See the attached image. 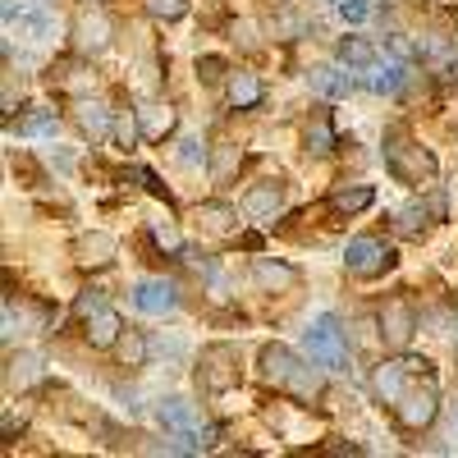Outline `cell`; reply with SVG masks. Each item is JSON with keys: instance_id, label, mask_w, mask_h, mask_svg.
<instances>
[{"instance_id": "33", "label": "cell", "mask_w": 458, "mask_h": 458, "mask_svg": "<svg viewBox=\"0 0 458 458\" xmlns=\"http://www.w3.org/2000/svg\"><path fill=\"white\" fill-rule=\"evenodd\" d=\"M101 308H106V293H101V289H83L79 302H73V312H79V317H92V312H101Z\"/></svg>"}, {"instance_id": "32", "label": "cell", "mask_w": 458, "mask_h": 458, "mask_svg": "<svg viewBox=\"0 0 458 458\" xmlns=\"http://www.w3.org/2000/svg\"><path fill=\"white\" fill-rule=\"evenodd\" d=\"M114 138H120L124 147H133V142L142 138V124H138V110H133V114H120V120H114Z\"/></svg>"}, {"instance_id": "13", "label": "cell", "mask_w": 458, "mask_h": 458, "mask_svg": "<svg viewBox=\"0 0 458 458\" xmlns=\"http://www.w3.org/2000/svg\"><path fill=\"white\" fill-rule=\"evenodd\" d=\"M431 202H408V207H399L394 211V234L399 239H422L427 234V225H431Z\"/></svg>"}, {"instance_id": "7", "label": "cell", "mask_w": 458, "mask_h": 458, "mask_svg": "<svg viewBox=\"0 0 458 458\" xmlns=\"http://www.w3.org/2000/svg\"><path fill=\"white\" fill-rule=\"evenodd\" d=\"M261 376L271 380V386H280V390H289V380H293V371L302 367V358L289 349V344H266L261 349Z\"/></svg>"}, {"instance_id": "39", "label": "cell", "mask_w": 458, "mask_h": 458, "mask_svg": "<svg viewBox=\"0 0 458 458\" xmlns=\"http://www.w3.org/2000/svg\"><path fill=\"white\" fill-rule=\"evenodd\" d=\"M138 179L147 183V193H157V198H165V183H161L157 174H151V170H138Z\"/></svg>"}, {"instance_id": "10", "label": "cell", "mask_w": 458, "mask_h": 458, "mask_svg": "<svg viewBox=\"0 0 458 458\" xmlns=\"http://www.w3.org/2000/svg\"><path fill=\"white\" fill-rule=\"evenodd\" d=\"M73 120H79L83 138H92V142H106V138L114 133L110 110H106V106H97V101H79V106H73Z\"/></svg>"}, {"instance_id": "6", "label": "cell", "mask_w": 458, "mask_h": 458, "mask_svg": "<svg viewBox=\"0 0 458 458\" xmlns=\"http://www.w3.org/2000/svg\"><path fill=\"white\" fill-rule=\"evenodd\" d=\"M376 326H380V339H386V349H394V353H403L408 344H412V335H417V312L408 308L403 298H390L386 308H380V317H376Z\"/></svg>"}, {"instance_id": "2", "label": "cell", "mask_w": 458, "mask_h": 458, "mask_svg": "<svg viewBox=\"0 0 458 458\" xmlns=\"http://www.w3.org/2000/svg\"><path fill=\"white\" fill-rule=\"evenodd\" d=\"M302 349H308V358L326 371H349V344H344V330H339V317H317L308 326V335H302Z\"/></svg>"}, {"instance_id": "42", "label": "cell", "mask_w": 458, "mask_h": 458, "mask_svg": "<svg viewBox=\"0 0 458 458\" xmlns=\"http://www.w3.org/2000/svg\"><path fill=\"white\" fill-rule=\"evenodd\" d=\"M449 436L458 440V403H454V417H449Z\"/></svg>"}, {"instance_id": "38", "label": "cell", "mask_w": 458, "mask_h": 458, "mask_svg": "<svg viewBox=\"0 0 458 458\" xmlns=\"http://www.w3.org/2000/svg\"><path fill=\"white\" fill-rule=\"evenodd\" d=\"M321 454H330V458H344V454H349V458H353V454H362V445H353V440H330Z\"/></svg>"}, {"instance_id": "17", "label": "cell", "mask_w": 458, "mask_h": 458, "mask_svg": "<svg viewBox=\"0 0 458 458\" xmlns=\"http://www.w3.org/2000/svg\"><path fill=\"white\" fill-rule=\"evenodd\" d=\"M37 380H42V358H37V353L10 358V371H5V386L10 390H28V386H37Z\"/></svg>"}, {"instance_id": "14", "label": "cell", "mask_w": 458, "mask_h": 458, "mask_svg": "<svg viewBox=\"0 0 458 458\" xmlns=\"http://www.w3.org/2000/svg\"><path fill=\"white\" fill-rule=\"evenodd\" d=\"M73 257H79V266H110L114 261V239L106 234V229L83 234L79 243H73Z\"/></svg>"}, {"instance_id": "37", "label": "cell", "mask_w": 458, "mask_h": 458, "mask_svg": "<svg viewBox=\"0 0 458 458\" xmlns=\"http://www.w3.org/2000/svg\"><path fill=\"white\" fill-rule=\"evenodd\" d=\"M19 431H23V412L5 408V412H0V436H5V440H14Z\"/></svg>"}, {"instance_id": "25", "label": "cell", "mask_w": 458, "mask_h": 458, "mask_svg": "<svg viewBox=\"0 0 458 458\" xmlns=\"http://www.w3.org/2000/svg\"><path fill=\"white\" fill-rule=\"evenodd\" d=\"M157 417H161V427H170V431H188L193 427V403L188 399H161Z\"/></svg>"}, {"instance_id": "3", "label": "cell", "mask_w": 458, "mask_h": 458, "mask_svg": "<svg viewBox=\"0 0 458 458\" xmlns=\"http://www.w3.org/2000/svg\"><path fill=\"white\" fill-rule=\"evenodd\" d=\"M198 386L207 394H225V390L239 386V349L234 344H207L202 367H198Z\"/></svg>"}, {"instance_id": "27", "label": "cell", "mask_w": 458, "mask_h": 458, "mask_svg": "<svg viewBox=\"0 0 458 458\" xmlns=\"http://www.w3.org/2000/svg\"><path fill=\"white\" fill-rule=\"evenodd\" d=\"M207 165H211V179H216V183H229V179H234V174H239V165H243V157H239V147H216Z\"/></svg>"}, {"instance_id": "34", "label": "cell", "mask_w": 458, "mask_h": 458, "mask_svg": "<svg viewBox=\"0 0 458 458\" xmlns=\"http://www.w3.org/2000/svg\"><path fill=\"white\" fill-rule=\"evenodd\" d=\"M198 79H202V83H220V79H225V60H220V55H202V60H198Z\"/></svg>"}, {"instance_id": "40", "label": "cell", "mask_w": 458, "mask_h": 458, "mask_svg": "<svg viewBox=\"0 0 458 458\" xmlns=\"http://www.w3.org/2000/svg\"><path fill=\"white\" fill-rule=\"evenodd\" d=\"M216 440H220V427H207V431H198V449L207 454V449H216Z\"/></svg>"}, {"instance_id": "28", "label": "cell", "mask_w": 458, "mask_h": 458, "mask_svg": "<svg viewBox=\"0 0 458 458\" xmlns=\"http://www.w3.org/2000/svg\"><path fill=\"white\" fill-rule=\"evenodd\" d=\"M19 133L23 138H51L55 133V110H32L28 120L19 124Z\"/></svg>"}, {"instance_id": "22", "label": "cell", "mask_w": 458, "mask_h": 458, "mask_svg": "<svg viewBox=\"0 0 458 458\" xmlns=\"http://www.w3.org/2000/svg\"><path fill=\"white\" fill-rule=\"evenodd\" d=\"M349 88H353V79L349 73H339V69H312V92L317 97H330V101H339V97H349Z\"/></svg>"}, {"instance_id": "15", "label": "cell", "mask_w": 458, "mask_h": 458, "mask_svg": "<svg viewBox=\"0 0 458 458\" xmlns=\"http://www.w3.org/2000/svg\"><path fill=\"white\" fill-rule=\"evenodd\" d=\"M403 376H412L403 358H399V362H380L371 386H376V394L386 399V403H399V394H403Z\"/></svg>"}, {"instance_id": "23", "label": "cell", "mask_w": 458, "mask_h": 458, "mask_svg": "<svg viewBox=\"0 0 458 458\" xmlns=\"http://www.w3.org/2000/svg\"><path fill=\"white\" fill-rule=\"evenodd\" d=\"M106 42H110V19L97 10V14H88V19L79 23V47H83V51H101Z\"/></svg>"}, {"instance_id": "11", "label": "cell", "mask_w": 458, "mask_h": 458, "mask_svg": "<svg viewBox=\"0 0 458 458\" xmlns=\"http://www.w3.org/2000/svg\"><path fill=\"white\" fill-rule=\"evenodd\" d=\"M280 207H284V193L276 183H257V188H248V198H243V211L252 220H276Z\"/></svg>"}, {"instance_id": "35", "label": "cell", "mask_w": 458, "mask_h": 458, "mask_svg": "<svg viewBox=\"0 0 458 458\" xmlns=\"http://www.w3.org/2000/svg\"><path fill=\"white\" fill-rule=\"evenodd\" d=\"M339 14H344V23H362L371 14V0H339Z\"/></svg>"}, {"instance_id": "21", "label": "cell", "mask_w": 458, "mask_h": 458, "mask_svg": "<svg viewBox=\"0 0 458 458\" xmlns=\"http://www.w3.org/2000/svg\"><path fill=\"white\" fill-rule=\"evenodd\" d=\"M257 101H261V79H257V73H248V69H239L234 79H229V106L248 110V106H257Z\"/></svg>"}, {"instance_id": "31", "label": "cell", "mask_w": 458, "mask_h": 458, "mask_svg": "<svg viewBox=\"0 0 458 458\" xmlns=\"http://www.w3.org/2000/svg\"><path fill=\"white\" fill-rule=\"evenodd\" d=\"M151 239H157V248H165V252H183V239H179V229L170 220H151Z\"/></svg>"}, {"instance_id": "18", "label": "cell", "mask_w": 458, "mask_h": 458, "mask_svg": "<svg viewBox=\"0 0 458 458\" xmlns=\"http://www.w3.org/2000/svg\"><path fill=\"white\" fill-rule=\"evenodd\" d=\"M403 83H408V73H403V64H371L367 69V88L376 92V97H394V92H403Z\"/></svg>"}, {"instance_id": "12", "label": "cell", "mask_w": 458, "mask_h": 458, "mask_svg": "<svg viewBox=\"0 0 458 458\" xmlns=\"http://www.w3.org/2000/svg\"><path fill=\"white\" fill-rule=\"evenodd\" d=\"M120 335H124L120 312L101 308V312H92V317H88V344H92V349H110V344H120Z\"/></svg>"}, {"instance_id": "5", "label": "cell", "mask_w": 458, "mask_h": 458, "mask_svg": "<svg viewBox=\"0 0 458 458\" xmlns=\"http://www.w3.org/2000/svg\"><path fill=\"white\" fill-rule=\"evenodd\" d=\"M394 412H399V427H408V431H427V427L436 422V412H440V394H436V386H412V390H403L399 403H394Z\"/></svg>"}, {"instance_id": "1", "label": "cell", "mask_w": 458, "mask_h": 458, "mask_svg": "<svg viewBox=\"0 0 458 458\" xmlns=\"http://www.w3.org/2000/svg\"><path fill=\"white\" fill-rule=\"evenodd\" d=\"M386 165L399 183H431L436 179V157L427 147H417L403 129L386 133Z\"/></svg>"}, {"instance_id": "29", "label": "cell", "mask_w": 458, "mask_h": 458, "mask_svg": "<svg viewBox=\"0 0 458 458\" xmlns=\"http://www.w3.org/2000/svg\"><path fill=\"white\" fill-rule=\"evenodd\" d=\"M120 362H124V367H142V362H147V339H142L138 330L120 335Z\"/></svg>"}, {"instance_id": "36", "label": "cell", "mask_w": 458, "mask_h": 458, "mask_svg": "<svg viewBox=\"0 0 458 458\" xmlns=\"http://www.w3.org/2000/svg\"><path fill=\"white\" fill-rule=\"evenodd\" d=\"M179 161H183V165H202V161H207L202 142H198V138H183V142H179Z\"/></svg>"}, {"instance_id": "9", "label": "cell", "mask_w": 458, "mask_h": 458, "mask_svg": "<svg viewBox=\"0 0 458 458\" xmlns=\"http://www.w3.org/2000/svg\"><path fill=\"white\" fill-rule=\"evenodd\" d=\"M252 280H257L261 289H271V293H284V289H293V284H298V271H293L289 261L252 257Z\"/></svg>"}, {"instance_id": "4", "label": "cell", "mask_w": 458, "mask_h": 458, "mask_svg": "<svg viewBox=\"0 0 458 458\" xmlns=\"http://www.w3.org/2000/svg\"><path fill=\"white\" fill-rule=\"evenodd\" d=\"M344 266H349V276H358V280H376L394 266V252L376 239H353L344 248Z\"/></svg>"}, {"instance_id": "19", "label": "cell", "mask_w": 458, "mask_h": 458, "mask_svg": "<svg viewBox=\"0 0 458 458\" xmlns=\"http://www.w3.org/2000/svg\"><path fill=\"white\" fill-rule=\"evenodd\" d=\"M138 124H142V138L161 142V138L174 129V110H170V106H142V110H138Z\"/></svg>"}, {"instance_id": "20", "label": "cell", "mask_w": 458, "mask_h": 458, "mask_svg": "<svg viewBox=\"0 0 458 458\" xmlns=\"http://www.w3.org/2000/svg\"><path fill=\"white\" fill-rule=\"evenodd\" d=\"M339 64H349V69H371L376 64V47L367 42V37H344V42L335 47Z\"/></svg>"}, {"instance_id": "30", "label": "cell", "mask_w": 458, "mask_h": 458, "mask_svg": "<svg viewBox=\"0 0 458 458\" xmlns=\"http://www.w3.org/2000/svg\"><path fill=\"white\" fill-rule=\"evenodd\" d=\"M142 5H147V14L157 23H174V19L188 14V0H142Z\"/></svg>"}, {"instance_id": "26", "label": "cell", "mask_w": 458, "mask_h": 458, "mask_svg": "<svg viewBox=\"0 0 458 458\" xmlns=\"http://www.w3.org/2000/svg\"><path fill=\"white\" fill-rule=\"evenodd\" d=\"M202 225L211 229V234H229V229L239 225V211L229 202H202Z\"/></svg>"}, {"instance_id": "16", "label": "cell", "mask_w": 458, "mask_h": 458, "mask_svg": "<svg viewBox=\"0 0 458 458\" xmlns=\"http://www.w3.org/2000/svg\"><path fill=\"white\" fill-rule=\"evenodd\" d=\"M376 202V188L371 183H353V188H339V193H330V211L335 216H358Z\"/></svg>"}, {"instance_id": "41", "label": "cell", "mask_w": 458, "mask_h": 458, "mask_svg": "<svg viewBox=\"0 0 458 458\" xmlns=\"http://www.w3.org/2000/svg\"><path fill=\"white\" fill-rule=\"evenodd\" d=\"M440 79H445V83H458V60H449V64H445Z\"/></svg>"}, {"instance_id": "24", "label": "cell", "mask_w": 458, "mask_h": 458, "mask_svg": "<svg viewBox=\"0 0 458 458\" xmlns=\"http://www.w3.org/2000/svg\"><path fill=\"white\" fill-rule=\"evenodd\" d=\"M302 142H308V151H312V157H330V151H335V129H330V120H326V114L308 120V133H302Z\"/></svg>"}, {"instance_id": "8", "label": "cell", "mask_w": 458, "mask_h": 458, "mask_svg": "<svg viewBox=\"0 0 458 458\" xmlns=\"http://www.w3.org/2000/svg\"><path fill=\"white\" fill-rule=\"evenodd\" d=\"M133 302H138V312H147V317H165V312H174L179 293L165 280H138L133 284Z\"/></svg>"}]
</instances>
